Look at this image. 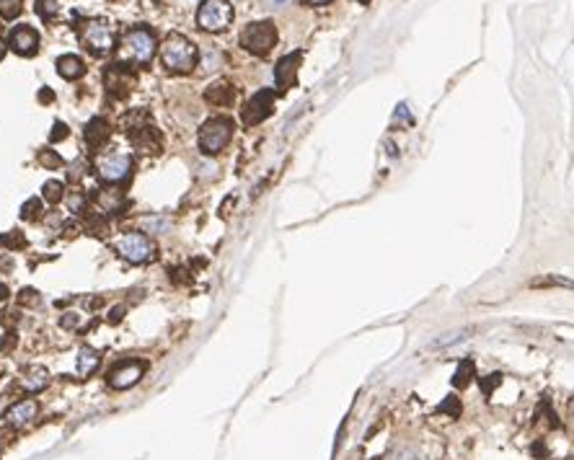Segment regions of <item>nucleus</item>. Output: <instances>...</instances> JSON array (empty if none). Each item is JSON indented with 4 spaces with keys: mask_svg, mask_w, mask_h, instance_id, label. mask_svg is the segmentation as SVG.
<instances>
[{
    "mask_svg": "<svg viewBox=\"0 0 574 460\" xmlns=\"http://www.w3.org/2000/svg\"><path fill=\"white\" fill-rule=\"evenodd\" d=\"M6 52H8V47H6V42H0V60L6 57Z\"/></svg>",
    "mask_w": 574,
    "mask_h": 460,
    "instance_id": "79ce46f5",
    "label": "nucleus"
},
{
    "mask_svg": "<svg viewBox=\"0 0 574 460\" xmlns=\"http://www.w3.org/2000/svg\"><path fill=\"white\" fill-rule=\"evenodd\" d=\"M360 3H370V0H360Z\"/></svg>",
    "mask_w": 574,
    "mask_h": 460,
    "instance_id": "37998d69",
    "label": "nucleus"
},
{
    "mask_svg": "<svg viewBox=\"0 0 574 460\" xmlns=\"http://www.w3.org/2000/svg\"><path fill=\"white\" fill-rule=\"evenodd\" d=\"M3 300H8V287H6V285H0V303H3Z\"/></svg>",
    "mask_w": 574,
    "mask_h": 460,
    "instance_id": "ea45409f",
    "label": "nucleus"
},
{
    "mask_svg": "<svg viewBox=\"0 0 574 460\" xmlns=\"http://www.w3.org/2000/svg\"><path fill=\"white\" fill-rule=\"evenodd\" d=\"M39 163H42L44 168L55 171V168H59V166H62V158H59L55 150H42V153H39Z\"/></svg>",
    "mask_w": 574,
    "mask_h": 460,
    "instance_id": "7c9ffc66",
    "label": "nucleus"
},
{
    "mask_svg": "<svg viewBox=\"0 0 574 460\" xmlns=\"http://www.w3.org/2000/svg\"><path fill=\"white\" fill-rule=\"evenodd\" d=\"M21 3H24V0H0V18H6V21L18 18L21 16V10H24Z\"/></svg>",
    "mask_w": 574,
    "mask_h": 460,
    "instance_id": "393cba45",
    "label": "nucleus"
},
{
    "mask_svg": "<svg viewBox=\"0 0 574 460\" xmlns=\"http://www.w3.org/2000/svg\"><path fill=\"white\" fill-rule=\"evenodd\" d=\"M223 65V55L218 50H207L202 55V68L204 70H218Z\"/></svg>",
    "mask_w": 574,
    "mask_h": 460,
    "instance_id": "c756f323",
    "label": "nucleus"
},
{
    "mask_svg": "<svg viewBox=\"0 0 574 460\" xmlns=\"http://www.w3.org/2000/svg\"><path fill=\"white\" fill-rule=\"evenodd\" d=\"M130 171H132V158L130 155H106V158H102L99 161V176H102L104 181H122L130 176Z\"/></svg>",
    "mask_w": 574,
    "mask_h": 460,
    "instance_id": "9b49d317",
    "label": "nucleus"
},
{
    "mask_svg": "<svg viewBox=\"0 0 574 460\" xmlns=\"http://www.w3.org/2000/svg\"><path fill=\"white\" fill-rule=\"evenodd\" d=\"M233 21V6L228 0H204L200 10H197V26L212 34L225 31Z\"/></svg>",
    "mask_w": 574,
    "mask_h": 460,
    "instance_id": "20e7f679",
    "label": "nucleus"
},
{
    "mask_svg": "<svg viewBox=\"0 0 574 460\" xmlns=\"http://www.w3.org/2000/svg\"><path fill=\"white\" fill-rule=\"evenodd\" d=\"M130 140H132V145H135L137 150H143V153H161V148H163L161 132H158L155 127H150V124L137 127L135 132H130Z\"/></svg>",
    "mask_w": 574,
    "mask_h": 460,
    "instance_id": "2eb2a0df",
    "label": "nucleus"
},
{
    "mask_svg": "<svg viewBox=\"0 0 574 460\" xmlns=\"http://www.w3.org/2000/svg\"><path fill=\"white\" fill-rule=\"evenodd\" d=\"M36 414H39V403H36L34 398H24V401H16V403L6 411L3 419H6V424L10 426H26L34 422Z\"/></svg>",
    "mask_w": 574,
    "mask_h": 460,
    "instance_id": "ddd939ff",
    "label": "nucleus"
},
{
    "mask_svg": "<svg viewBox=\"0 0 574 460\" xmlns=\"http://www.w3.org/2000/svg\"><path fill=\"white\" fill-rule=\"evenodd\" d=\"M125 313H127V308H125V306L111 308L109 315H106V321H109L111 326H117V324H122V318H125Z\"/></svg>",
    "mask_w": 574,
    "mask_h": 460,
    "instance_id": "72a5a7b5",
    "label": "nucleus"
},
{
    "mask_svg": "<svg viewBox=\"0 0 574 460\" xmlns=\"http://www.w3.org/2000/svg\"><path fill=\"white\" fill-rule=\"evenodd\" d=\"M145 362L143 359H127V362H119L114 365V370L109 373V385L114 391H125L130 385H135L145 373Z\"/></svg>",
    "mask_w": 574,
    "mask_h": 460,
    "instance_id": "1a4fd4ad",
    "label": "nucleus"
},
{
    "mask_svg": "<svg viewBox=\"0 0 574 460\" xmlns=\"http://www.w3.org/2000/svg\"><path fill=\"white\" fill-rule=\"evenodd\" d=\"M16 344H18L16 331H6L0 336V352H3V354H10V352L16 350Z\"/></svg>",
    "mask_w": 574,
    "mask_h": 460,
    "instance_id": "2f4dec72",
    "label": "nucleus"
},
{
    "mask_svg": "<svg viewBox=\"0 0 574 460\" xmlns=\"http://www.w3.org/2000/svg\"><path fill=\"white\" fill-rule=\"evenodd\" d=\"M42 303V298H39V292L34 290V287H24V290L18 292V306L24 308H36Z\"/></svg>",
    "mask_w": 574,
    "mask_h": 460,
    "instance_id": "c85d7f7f",
    "label": "nucleus"
},
{
    "mask_svg": "<svg viewBox=\"0 0 574 460\" xmlns=\"http://www.w3.org/2000/svg\"><path fill=\"white\" fill-rule=\"evenodd\" d=\"M21 217H24V220H39V217H42V199L31 196V199L21 207Z\"/></svg>",
    "mask_w": 574,
    "mask_h": 460,
    "instance_id": "bb28decb",
    "label": "nucleus"
},
{
    "mask_svg": "<svg viewBox=\"0 0 574 460\" xmlns=\"http://www.w3.org/2000/svg\"><path fill=\"white\" fill-rule=\"evenodd\" d=\"M204 101L212 103V106H220V109H228V106H233V101H236V88L230 83H225V80H218V83L207 85Z\"/></svg>",
    "mask_w": 574,
    "mask_h": 460,
    "instance_id": "dca6fc26",
    "label": "nucleus"
},
{
    "mask_svg": "<svg viewBox=\"0 0 574 460\" xmlns=\"http://www.w3.org/2000/svg\"><path fill=\"white\" fill-rule=\"evenodd\" d=\"M83 44L85 50L93 55H109L114 50V29L106 18H93L83 29Z\"/></svg>",
    "mask_w": 574,
    "mask_h": 460,
    "instance_id": "423d86ee",
    "label": "nucleus"
},
{
    "mask_svg": "<svg viewBox=\"0 0 574 460\" xmlns=\"http://www.w3.org/2000/svg\"><path fill=\"white\" fill-rule=\"evenodd\" d=\"M62 326H65V329H76V326H78V315L76 313H65V318H62Z\"/></svg>",
    "mask_w": 574,
    "mask_h": 460,
    "instance_id": "4c0bfd02",
    "label": "nucleus"
},
{
    "mask_svg": "<svg viewBox=\"0 0 574 460\" xmlns=\"http://www.w3.org/2000/svg\"><path fill=\"white\" fill-rule=\"evenodd\" d=\"M57 73L65 80H78V78L85 76V62L78 55H62L57 60Z\"/></svg>",
    "mask_w": 574,
    "mask_h": 460,
    "instance_id": "6ab92c4d",
    "label": "nucleus"
},
{
    "mask_svg": "<svg viewBox=\"0 0 574 460\" xmlns=\"http://www.w3.org/2000/svg\"><path fill=\"white\" fill-rule=\"evenodd\" d=\"M99 362H102V357H99V352L91 350V347H83V350L78 352V373H80V375L96 373V370H99Z\"/></svg>",
    "mask_w": 574,
    "mask_h": 460,
    "instance_id": "412c9836",
    "label": "nucleus"
},
{
    "mask_svg": "<svg viewBox=\"0 0 574 460\" xmlns=\"http://www.w3.org/2000/svg\"><path fill=\"white\" fill-rule=\"evenodd\" d=\"M308 3H311V6H329L331 0H308Z\"/></svg>",
    "mask_w": 574,
    "mask_h": 460,
    "instance_id": "a19ab883",
    "label": "nucleus"
},
{
    "mask_svg": "<svg viewBox=\"0 0 574 460\" xmlns=\"http://www.w3.org/2000/svg\"><path fill=\"white\" fill-rule=\"evenodd\" d=\"M83 166H85L83 161H76V163H73V168H70V171H73V173H70V181H78L80 176H83Z\"/></svg>",
    "mask_w": 574,
    "mask_h": 460,
    "instance_id": "e433bc0d",
    "label": "nucleus"
},
{
    "mask_svg": "<svg viewBox=\"0 0 574 460\" xmlns=\"http://www.w3.org/2000/svg\"><path fill=\"white\" fill-rule=\"evenodd\" d=\"M104 85H106V94L111 99H125L135 85V76L125 65H109L104 70Z\"/></svg>",
    "mask_w": 574,
    "mask_h": 460,
    "instance_id": "6e6552de",
    "label": "nucleus"
},
{
    "mask_svg": "<svg viewBox=\"0 0 574 460\" xmlns=\"http://www.w3.org/2000/svg\"><path fill=\"white\" fill-rule=\"evenodd\" d=\"M42 194L50 205H57V202H62V196H65V184H62V181H47L42 187Z\"/></svg>",
    "mask_w": 574,
    "mask_h": 460,
    "instance_id": "4be33fe9",
    "label": "nucleus"
},
{
    "mask_svg": "<svg viewBox=\"0 0 574 460\" xmlns=\"http://www.w3.org/2000/svg\"><path fill=\"white\" fill-rule=\"evenodd\" d=\"M8 44L16 55L31 57V55H36V50H39V34H36V29H31V26H16V29L10 31Z\"/></svg>",
    "mask_w": 574,
    "mask_h": 460,
    "instance_id": "f8f14e48",
    "label": "nucleus"
},
{
    "mask_svg": "<svg viewBox=\"0 0 574 460\" xmlns=\"http://www.w3.org/2000/svg\"><path fill=\"white\" fill-rule=\"evenodd\" d=\"M96 202L102 205V210H106L109 215L114 213H122L127 205L125 194L119 192V189H99V194H96Z\"/></svg>",
    "mask_w": 574,
    "mask_h": 460,
    "instance_id": "aec40b11",
    "label": "nucleus"
},
{
    "mask_svg": "<svg viewBox=\"0 0 574 460\" xmlns=\"http://www.w3.org/2000/svg\"><path fill=\"white\" fill-rule=\"evenodd\" d=\"M39 101H42V103H52V101H55V94L44 88V91H39Z\"/></svg>",
    "mask_w": 574,
    "mask_h": 460,
    "instance_id": "58836bf2",
    "label": "nucleus"
},
{
    "mask_svg": "<svg viewBox=\"0 0 574 460\" xmlns=\"http://www.w3.org/2000/svg\"><path fill=\"white\" fill-rule=\"evenodd\" d=\"M109 135H111V127L104 117H93V120L85 124V143H88L91 150H102V148L106 145Z\"/></svg>",
    "mask_w": 574,
    "mask_h": 460,
    "instance_id": "f3484780",
    "label": "nucleus"
},
{
    "mask_svg": "<svg viewBox=\"0 0 574 460\" xmlns=\"http://www.w3.org/2000/svg\"><path fill=\"white\" fill-rule=\"evenodd\" d=\"M161 57L169 73H189L200 62V50L184 34H169L161 47Z\"/></svg>",
    "mask_w": 574,
    "mask_h": 460,
    "instance_id": "f257e3e1",
    "label": "nucleus"
},
{
    "mask_svg": "<svg viewBox=\"0 0 574 460\" xmlns=\"http://www.w3.org/2000/svg\"><path fill=\"white\" fill-rule=\"evenodd\" d=\"M233 129H236V122L230 120V117H212V120L204 122L202 129H200V148H202V153H220L230 143Z\"/></svg>",
    "mask_w": 574,
    "mask_h": 460,
    "instance_id": "f03ea898",
    "label": "nucleus"
},
{
    "mask_svg": "<svg viewBox=\"0 0 574 460\" xmlns=\"http://www.w3.org/2000/svg\"><path fill=\"white\" fill-rule=\"evenodd\" d=\"M169 274H171V280L176 282V285H184V282H189V280H192V274H186L184 269H171Z\"/></svg>",
    "mask_w": 574,
    "mask_h": 460,
    "instance_id": "c9c22d12",
    "label": "nucleus"
},
{
    "mask_svg": "<svg viewBox=\"0 0 574 460\" xmlns=\"http://www.w3.org/2000/svg\"><path fill=\"white\" fill-rule=\"evenodd\" d=\"M36 13H39L42 21H55L59 16L57 0H36Z\"/></svg>",
    "mask_w": 574,
    "mask_h": 460,
    "instance_id": "5701e85b",
    "label": "nucleus"
},
{
    "mask_svg": "<svg viewBox=\"0 0 574 460\" xmlns=\"http://www.w3.org/2000/svg\"><path fill=\"white\" fill-rule=\"evenodd\" d=\"M471 375H473V362L471 359H463L461 367H458V373H456V380H453L456 388H465V385H468V378Z\"/></svg>",
    "mask_w": 574,
    "mask_h": 460,
    "instance_id": "cd10ccee",
    "label": "nucleus"
},
{
    "mask_svg": "<svg viewBox=\"0 0 574 460\" xmlns=\"http://www.w3.org/2000/svg\"><path fill=\"white\" fill-rule=\"evenodd\" d=\"M300 60H303V55H300V52H293V55H285V57L277 62V68H274V80H277L279 91H287L290 85L295 83Z\"/></svg>",
    "mask_w": 574,
    "mask_h": 460,
    "instance_id": "4468645a",
    "label": "nucleus"
},
{
    "mask_svg": "<svg viewBox=\"0 0 574 460\" xmlns=\"http://www.w3.org/2000/svg\"><path fill=\"white\" fill-rule=\"evenodd\" d=\"M68 135H70L68 124H65V122H55V124H52V132H50V143H62Z\"/></svg>",
    "mask_w": 574,
    "mask_h": 460,
    "instance_id": "473e14b6",
    "label": "nucleus"
},
{
    "mask_svg": "<svg viewBox=\"0 0 574 460\" xmlns=\"http://www.w3.org/2000/svg\"><path fill=\"white\" fill-rule=\"evenodd\" d=\"M440 411H448V414H453V417H458V414H461V403H458V398H456V396H450V398L445 401L442 406H440Z\"/></svg>",
    "mask_w": 574,
    "mask_h": 460,
    "instance_id": "f704fd0d",
    "label": "nucleus"
},
{
    "mask_svg": "<svg viewBox=\"0 0 574 460\" xmlns=\"http://www.w3.org/2000/svg\"><path fill=\"white\" fill-rule=\"evenodd\" d=\"M117 251L122 254V259H127V261H132V264H143V261L153 259L155 246L145 238L143 233H127V236L119 238Z\"/></svg>",
    "mask_w": 574,
    "mask_h": 460,
    "instance_id": "0eeeda50",
    "label": "nucleus"
},
{
    "mask_svg": "<svg viewBox=\"0 0 574 460\" xmlns=\"http://www.w3.org/2000/svg\"><path fill=\"white\" fill-rule=\"evenodd\" d=\"M0 246L8 248V251H21V248H26L24 233H18V230H10V233H6V236H0Z\"/></svg>",
    "mask_w": 574,
    "mask_h": 460,
    "instance_id": "b1692460",
    "label": "nucleus"
},
{
    "mask_svg": "<svg viewBox=\"0 0 574 460\" xmlns=\"http://www.w3.org/2000/svg\"><path fill=\"white\" fill-rule=\"evenodd\" d=\"M47 383H50V373H47V367L42 365H29L24 373H21V385H24L29 393L44 391Z\"/></svg>",
    "mask_w": 574,
    "mask_h": 460,
    "instance_id": "a211bd4d",
    "label": "nucleus"
},
{
    "mask_svg": "<svg viewBox=\"0 0 574 460\" xmlns=\"http://www.w3.org/2000/svg\"><path fill=\"white\" fill-rule=\"evenodd\" d=\"M531 287H566V290H574V282L564 280V277H540V280L531 282Z\"/></svg>",
    "mask_w": 574,
    "mask_h": 460,
    "instance_id": "a878e982",
    "label": "nucleus"
},
{
    "mask_svg": "<svg viewBox=\"0 0 574 460\" xmlns=\"http://www.w3.org/2000/svg\"><path fill=\"white\" fill-rule=\"evenodd\" d=\"M272 109H274V91H272V88H262L259 94H253L251 101L246 103L244 122L248 124V127H253V124H259V122L267 120V117L272 114Z\"/></svg>",
    "mask_w": 574,
    "mask_h": 460,
    "instance_id": "9d476101",
    "label": "nucleus"
},
{
    "mask_svg": "<svg viewBox=\"0 0 574 460\" xmlns=\"http://www.w3.org/2000/svg\"><path fill=\"white\" fill-rule=\"evenodd\" d=\"M153 55H155V36L148 29H132L125 36V57L130 62H135L140 68L150 65Z\"/></svg>",
    "mask_w": 574,
    "mask_h": 460,
    "instance_id": "39448f33",
    "label": "nucleus"
},
{
    "mask_svg": "<svg viewBox=\"0 0 574 460\" xmlns=\"http://www.w3.org/2000/svg\"><path fill=\"white\" fill-rule=\"evenodd\" d=\"M241 47L244 50H248L251 55H259V57H264V55H270L272 47L277 44V29H274V24L272 21H256V24H248L241 31Z\"/></svg>",
    "mask_w": 574,
    "mask_h": 460,
    "instance_id": "7ed1b4c3",
    "label": "nucleus"
}]
</instances>
